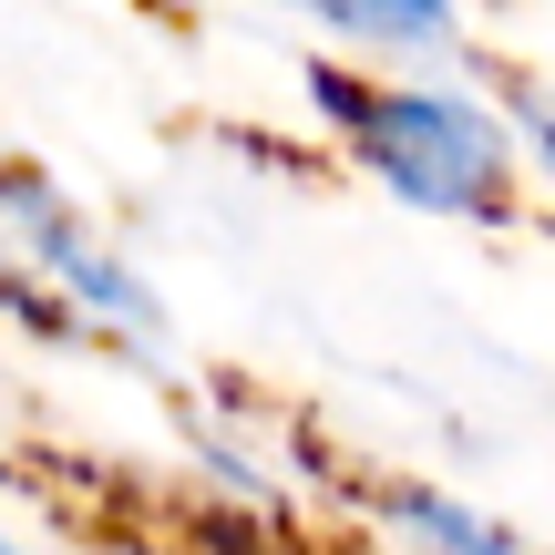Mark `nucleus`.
Returning a JSON list of instances; mask_svg holds the SVG:
<instances>
[{"instance_id":"2","label":"nucleus","mask_w":555,"mask_h":555,"mask_svg":"<svg viewBox=\"0 0 555 555\" xmlns=\"http://www.w3.org/2000/svg\"><path fill=\"white\" fill-rule=\"evenodd\" d=\"M0 237H21L41 268L62 278V298H73L62 319H73L82 339L103 330V339H134V350H165V298L144 288V278L124 268L114 247L93 237V227H82V206L62 196L52 176H31V165H0Z\"/></svg>"},{"instance_id":"3","label":"nucleus","mask_w":555,"mask_h":555,"mask_svg":"<svg viewBox=\"0 0 555 555\" xmlns=\"http://www.w3.org/2000/svg\"><path fill=\"white\" fill-rule=\"evenodd\" d=\"M391 515H401V535H412L422 555H525V535H504L494 515L453 504L442 483H391Z\"/></svg>"},{"instance_id":"1","label":"nucleus","mask_w":555,"mask_h":555,"mask_svg":"<svg viewBox=\"0 0 555 555\" xmlns=\"http://www.w3.org/2000/svg\"><path fill=\"white\" fill-rule=\"evenodd\" d=\"M309 103L350 144V165H371L422 217L494 227L515 206V144L483 103L433 93V82H371V73H339V62H309Z\"/></svg>"},{"instance_id":"4","label":"nucleus","mask_w":555,"mask_h":555,"mask_svg":"<svg viewBox=\"0 0 555 555\" xmlns=\"http://www.w3.org/2000/svg\"><path fill=\"white\" fill-rule=\"evenodd\" d=\"M319 31L330 41H422V52H442V41H463V21L442 0H330Z\"/></svg>"},{"instance_id":"5","label":"nucleus","mask_w":555,"mask_h":555,"mask_svg":"<svg viewBox=\"0 0 555 555\" xmlns=\"http://www.w3.org/2000/svg\"><path fill=\"white\" fill-rule=\"evenodd\" d=\"M0 555H21V545H11V535H0Z\"/></svg>"}]
</instances>
